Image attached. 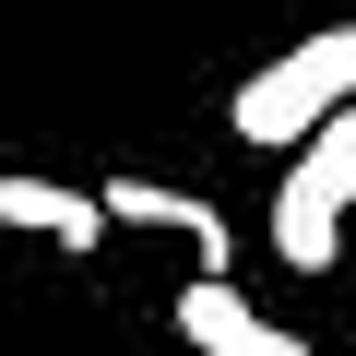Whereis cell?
Masks as SVG:
<instances>
[{
	"mask_svg": "<svg viewBox=\"0 0 356 356\" xmlns=\"http://www.w3.org/2000/svg\"><path fill=\"white\" fill-rule=\"evenodd\" d=\"M332 107H356V24L297 36L273 72H250V83H238V107H226V119H238V143H261V154H273V143H309Z\"/></svg>",
	"mask_w": 356,
	"mask_h": 356,
	"instance_id": "cell-1",
	"label": "cell"
},
{
	"mask_svg": "<svg viewBox=\"0 0 356 356\" xmlns=\"http://www.w3.org/2000/svg\"><path fill=\"white\" fill-rule=\"evenodd\" d=\"M344 202H356V107H332V119L297 143L285 191H273V261L332 273V250H344Z\"/></svg>",
	"mask_w": 356,
	"mask_h": 356,
	"instance_id": "cell-2",
	"label": "cell"
},
{
	"mask_svg": "<svg viewBox=\"0 0 356 356\" xmlns=\"http://www.w3.org/2000/svg\"><path fill=\"white\" fill-rule=\"evenodd\" d=\"M178 344H191V356H309L285 321H261L226 273H191V285H178Z\"/></svg>",
	"mask_w": 356,
	"mask_h": 356,
	"instance_id": "cell-3",
	"label": "cell"
},
{
	"mask_svg": "<svg viewBox=\"0 0 356 356\" xmlns=\"http://www.w3.org/2000/svg\"><path fill=\"white\" fill-rule=\"evenodd\" d=\"M107 214H119V226H154V238H191V261H202V273H226V261H238V226H226L202 191H166V178H107Z\"/></svg>",
	"mask_w": 356,
	"mask_h": 356,
	"instance_id": "cell-4",
	"label": "cell"
},
{
	"mask_svg": "<svg viewBox=\"0 0 356 356\" xmlns=\"http://www.w3.org/2000/svg\"><path fill=\"white\" fill-rule=\"evenodd\" d=\"M0 226H24V238H60V250H95L119 214H107V191H60V178H24V166H0Z\"/></svg>",
	"mask_w": 356,
	"mask_h": 356,
	"instance_id": "cell-5",
	"label": "cell"
}]
</instances>
